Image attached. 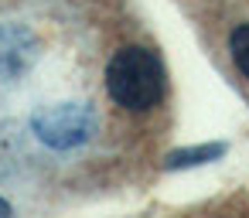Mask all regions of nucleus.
Listing matches in <instances>:
<instances>
[{"instance_id":"f257e3e1","label":"nucleus","mask_w":249,"mask_h":218,"mask_svg":"<svg viewBox=\"0 0 249 218\" xmlns=\"http://www.w3.org/2000/svg\"><path fill=\"white\" fill-rule=\"evenodd\" d=\"M106 89L116 106L147 113L164 99V65L150 48H120L106 65Z\"/></svg>"},{"instance_id":"f03ea898","label":"nucleus","mask_w":249,"mask_h":218,"mask_svg":"<svg viewBox=\"0 0 249 218\" xmlns=\"http://www.w3.org/2000/svg\"><path fill=\"white\" fill-rule=\"evenodd\" d=\"M229 51H232L235 68L249 79V24H242V28L232 31V38H229Z\"/></svg>"},{"instance_id":"7ed1b4c3","label":"nucleus","mask_w":249,"mask_h":218,"mask_svg":"<svg viewBox=\"0 0 249 218\" xmlns=\"http://www.w3.org/2000/svg\"><path fill=\"white\" fill-rule=\"evenodd\" d=\"M222 147H201V150H184V153H174L171 157V167H181V164H201L205 157H218Z\"/></svg>"},{"instance_id":"20e7f679","label":"nucleus","mask_w":249,"mask_h":218,"mask_svg":"<svg viewBox=\"0 0 249 218\" xmlns=\"http://www.w3.org/2000/svg\"><path fill=\"white\" fill-rule=\"evenodd\" d=\"M0 211H7V204H4V201H0Z\"/></svg>"}]
</instances>
